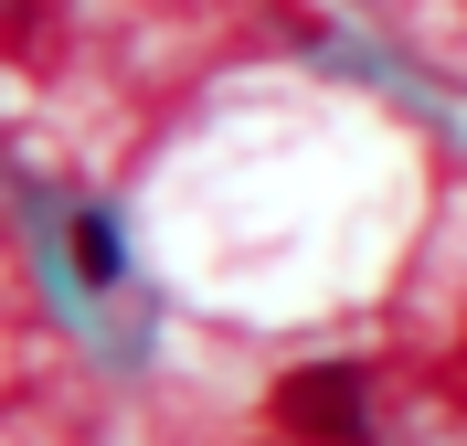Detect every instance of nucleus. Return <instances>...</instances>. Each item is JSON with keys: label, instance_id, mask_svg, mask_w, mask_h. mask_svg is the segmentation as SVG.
Segmentation results:
<instances>
[{"label": "nucleus", "instance_id": "obj_1", "mask_svg": "<svg viewBox=\"0 0 467 446\" xmlns=\"http://www.w3.org/2000/svg\"><path fill=\"white\" fill-rule=\"evenodd\" d=\"M265 415L287 436H308V446H361L372 436V372L361 361H308V372H287L265 393Z\"/></svg>", "mask_w": 467, "mask_h": 446}, {"label": "nucleus", "instance_id": "obj_2", "mask_svg": "<svg viewBox=\"0 0 467 446\" xmlns=\"http://www.w3.org/2000/svg\"><path fill=\"white\" fill-rule=\"evenodd\" d=\"M64 244H75V276H86V287H107V276H117V234L96 223V213H86V223H75Z\"/></svg>", "mask_w": 467, "mask_h": 446}]
</instances>
